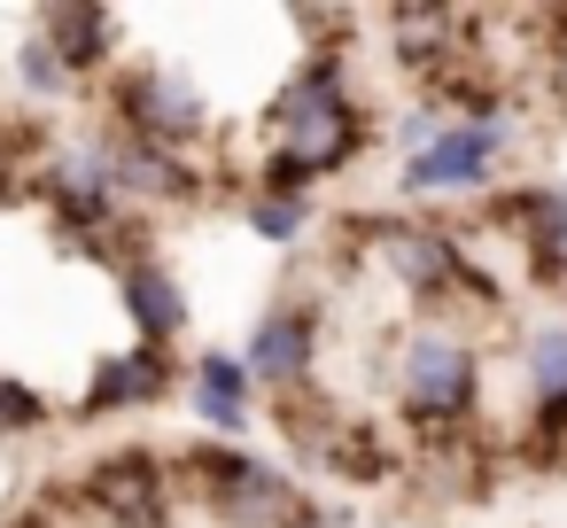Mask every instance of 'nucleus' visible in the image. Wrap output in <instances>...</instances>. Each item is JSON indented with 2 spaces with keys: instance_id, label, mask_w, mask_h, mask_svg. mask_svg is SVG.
Wrapping results in <instances>:
<instances>
[{
  "instance_id": "nucleus-1",
  "label": "nucleus",
  "mask_w": 567,
  "mask_h": 528,
  "mask_svg": "<svg viewBox=\"0 0 567 528\" xmlns=\"http://www.w3.org/2000/svg\"><path fill=\"white\" fill-rule=\"evenodd\" d=\"M482 342L451 319H412L389 350V404L404 420L412 443H443V435H474L482 427Z\"/></svg>"
},
{
  "instance_id": "nucleus-2",
  "label": "nucleus",
  "mask_w": 567,
  "mask_h": 528,
  "mask_svg": "<svg viewBox=\"0 0 567 528\" xmlns=\"http://www.w3.org/2000/svg\"><path fill=\"white\" fill-rule=\"evenodd\" d=\"M172 489L179 505H203L218 528H319L327 505L272 458L241 451V443H179L172 451Z\"/></svg>"
},
{
  "instance_id": "nucleus-3",
  "label": "nucleus",
  "mask_w": 567,
  "mask_h": 528,
  "mask_svg": "<svg viewBox=\"0 0 567 528\" xmlns=\"http://www.w3.org/2000/svg\"><path fill=\"white\" fill-rule=\"evenodd\" d=\"M102 125L125 133V141L172 148V156H195L218 133V110H210V94H203L195 71H179L164 55H125L102 79Z\"/></svg>"
},
{
  "instance_id": "nucleus-4",
  "label": "nucleus",
  "mask_w": 567,
  "mask_h": 528,
  "mask_svg": "<svg viewBox=\"0 0 567 528\" xmlns=\"http://www.w3.org/2000/svg\"><path fill=\"white\" fill-rule=\"evenodd\" d=\"M373 234V265L412 296L420 319H443L451 303H474V311H497V288L474 272V241L435 226V218H365Z\"/></svg>"
},
{
  "instance_id": "nucleus-5",
  "label": "nucleus",
  "mask_w": 567,
  "mask_h": 528,
  "mask_svg": "<svg viewBox=\"0 0 567 528\" xmlns=\"http://www.w3.org/2000/svg\"><path fill=\"white\" fill-rule=\"evenodd\" d=\"M63 505L94 528H172L179 520V489H172V451L156 443H117V451H94L71 482H63Z\"/></svg>"
},
{
  "instance_id": "nucleus-6",
  "label": "nucleus",
  "mask_w": 567,
  "mask_h": 528,
  "mask_svg": "<svg viewBox=\"0 0 567 528\" xmlns=\"http://www.w3.org/2000/svg\"><path fill=\"white\" fill-rule=\"evenodd\" d=\"M373 141H381L373 110L350 102V110H334V117H319V125H303V133L265 141L257 164H249V195H303V203H311V195H319L327 179H342Z\"/></svg>"
},
{
  "instance_id": "nucleus-7",
  "label": "nucleus",
  "mask_w": 567,
  "mask_h": 528,
  "mask_svg": "<svg viewBox=\"0 0 567 528\" xmlns=\"http://www.w3.org/2000/svg\"><path fill=\"white\" fill-rule=\"evenodd\" d=\"M513 141H520V117L435 125V141H427L420 156H404V164H396V195H420V203L458 195V203H482V195L497 187V172H505Z\"/></svg>"
},
{
  "instance_id": "nucleus-8",
  "label": "nucleus",
  "mask_w": 567,
  "mask_h": 528,
  "mask_svg": "<svg viewBox=\"0 0 567 528\" xmlns=\"http://www.w3.org/2000/svg\"><path fill=\"white\" fill-rule=\"evenodd\" d=\"M319 350H327V303L319 296H272L249 319V342L234 350L257 396H296L319 389Z\"/></svg>"
},
{
  "instance_id": "nucleus-9",
  "label": "nucleus",
  "mask_w": 567,
  "mask_h": 528,
  "mask_svg": "<svg viewBox=\"0 0 567 528\" xmlns=\"http://www.w3.org/2000/svg\"><path fill=\"white\" fill-rule=\"evenodd\" d=\"M365 32H381V63L396 79H412L420 94L435 79H451L458 63H474V17L466 9H435V0H404V9L365 17Z\"/></svg>"
},
{
  "instance_id": "nucleus-10",
  "label": "nucleus",
  "mask_w": 567,
  "mask_h": 528,
  "mask_svg": "<svg viewBox=\"0 0 567 528\" xmlns=\"http://www.w3.org/2000/svg\"><path fill=\"white\" fill-rule=\"evenodd\" d=\"M94 148H102V172H110V195L133 210V218H164V210H195L210 195V172L195 156H172V148H148V141H125L110 125H94Z\"/></svg>"
},
{
  "instance_id": "nucleus-11",
  "label": "nucleus",
  "mask_w": 567,
  "mask_h": 528,
  "mask_svg": "<svg viewBox=\"0 0 567 528\" xmlns=\"http://www.w3.org/2000/svg\"><path fill=\"white\" fill-rule=\"evenodd\" d=\"M520 389H528L520 466L559 474L567 466V319H536L520 334Z\"/></svg>"
},
{
  "instance_id": "nucleus-12",
  "label": "nucleus",
  "mask_w": 567,
  "mask_h": 528,
  "mask_svg": "<svg viewBox=\"0 0 567 528\" xmlns=\"http://www.w3.org/2000/svg\"><path fill=\"white\" fill-rule=\"evenodd\" d=\"M187 381L179 350H148V342H125V350H102L86 365V389L71 396V420H125V412H156L172 404Z\"/></svg>"
},
{
  "instance_id": "nucleus-13",
  "label": "nucleus",
  "mask_w": 567,
  "mask_h": 528,
  "mask_svg": "<svg viewBox=\"0 0 567 528\" xmlns=\"http://www.w3.org/2000/svg\"><path fill=\"white\" fill-rule=\"evenodd\" d=\"M32 40L63 63L71 86H102V79L125 63L133 24H125L117 9H86V0H63V9H40V17H32Z\"/></svg>"
},
{
  "instance_id": "nucleus-14",
  "label": "nucleus",
  "mask_w": 567,
  "mask_h": 528,
  "mask_svg": "<svg viewBox=\"0 0 567 528\" xmlns=\"http://www.w3.org/2000/svg\"><path fill=\"white\" fill-rule=\"evenodd\" d=\"M489 218L513 226L528 288L567 296V187H505V195H489Z\"/></svg>"
},
{
  "instance_id": "nucleus-15",
  "label": "nucleus",
  "mask_w": 567,
  "mask_h": 528,
  "mask_svg": "<svg viewBox=\"0 0 567 528\" xmlns=\"http://www.w3.org/2000/svg\"><path fill=\"white\" fill-rule=\"evenodd\" d=\"M350 102H365L358 79H350V48H303V63L265 94L257 133L280 141V133H303V125H319V117H334V110H350Z\"/></svg>"
},
{
  "instance_id": "nucleus-16",
  "label": "nucleus",
  "mask_w": 567,
  "mask_h": 528,
  "mask_svg": "<svg viewBox=\"0 0 567 528\" xmlns=\"http://www.w3.org/2000/svg\"><path fill=\"white\" fill-rule=\"evenodd\" d=\"M117 311H125L133 342H148V350H179V342H187V327H195L187 280H179L156 249H148V257H133V265L117 272Z\"/></svg>"
},
{
  "instance_id": "nucleus-17",
  "label": "nucleus",
  "mask_w": 567,
  "mask_h": 528,
  "mask_svg": "<svg viewBox=\"0 0 567 528\" xmlns=\"http://www.w3.org/2000/svg\"><path fill=\"white\" fill-rule=\"evenodd\" d=\"M187 412H195V427H203V443H241L249 427H257V389H249V373H241V358L234 350H195L187 358Z\"/></svg>"
},
{
  "instance_id": "nucleus-18",
  "label": "nucleus",
  "mask_w": 567,
  "mask_h": 528,
  "mask_svg": "<svg viewBox=\"0 0 567 528\" xmlns=\"http://www.w3.org/2000/svg\"><path fill=\"white\" fill-rule=\"evenodd\" d=\"M412 482H427L435 505H474L489 489L482 466V435H443V443H412Z\"/></svg>"
},
{
  "instance_id": "nucleus-19",
  "label": "nucleus",
  "mask_w": 567,
  "mask_h": 528,
  "mask_svg": "<svg viewBox=\"0 0 567 528\" xmlns=\"http://www.w3.org/2000/svg\"><path fill=\"white\" fill-rule=\"evenodd\" d=\"M334 482H358V489H373V482H389L396 474V451H389V427H373V420H334L327 427V443L311 451Z\"/></svg>"
},
{
  "instance_id": "nucleus-20",
  "label": "nucleus",
  "mask_w": 567,
  "mask_h": 528,
  "mask_svg": "<svg viewBox=\"0 0 567 528\" xmlns=\"http://www.w3.org/2000/svg\"><path fill=\"white\" fill-rule=\"evenodd\" d=\"M311 218H319V203H303V195H241V226L265 249H296L311 234Z\"/></svg>"
},
{
  "instance_id": "nucleus-21",
  "label": "nucleus",
  "mask_w": 567,
  "mask_h": 528,
  "mask_svg": "<svg viewBox=\"0 0 567 528\" xmlns=\"http://www.w3.org/2000/svg\"><path fill=\"white\" fill-rule=\"evenodd\" d=\"M48 427H55V404L24 373L0 365V443H24V435H48Z\"/></svg>"
},
{
  "instance_id": "nucleus-22",
  "label": "nucleus",
  "mask_w": 567,
  "mask_h": 528,
  "mask_svg": "<svg viewBox=\"0 0 567 528\" xmlns=\"http://www.w3.org/2000/svg\"><path fill=\"white\" fill-rule=\"evenodd\" d=\"M9 71H17V86H24V102H71V94H79V86L63 79V63H55L32 32L9 48Z\"/></svg>"
},
{
  "instance_id": "nucleus-23",
  "label": "nucleus",
  "mask_w": 567,
  "mask_h": 528,
  "mask_svg": "<svg viewBox=\"0 0 567 528\" xmlns=\"http://www.w3.org/2000/svg\"><path fill=\"white\" fill-rule=\"evenodd\" d=\"M435 125H443V117H435L427 102H420V110H404V117L389 125V141H396V164H404V156H420V148L435 141Z\"/></svg>"
},
{
  "instance_id": "nucleus-24",
  "label": "nucleus",
  "mask_w": 567,
  "mask_h": 528,
  "mask_svg": "<svg viewBox=\"0 0 567 528\" xmlns=\"http://www.w3.org/2000/svg\"><path fill=\"white\" fill-rule=\"evenodd\" d=\"M17 195H24V148H17V141H0V210H9Z\"/></svg>"
}]
</instances>
